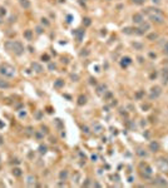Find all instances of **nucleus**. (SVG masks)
Listing matches in <instances>:
<instances>
[{
  "mask_svg": "<svg viewBox=\"0 0 168 188\" xmlns=\"http://www.w3.org/2000/svg\"><path fill=\"white\" fill-rule=\"evenodd\" d=\"M145 13L148 14L149 19H151L153 23H156V24H163V23H164V18H163L162 13L159 11V9L148 8V9L145 10Z\"/></svg>",
  "mask_w": 168,
  "mask_h": 188,
  "instance_id": "1",
  "label": "nucleus"
},
{
  "mask_svg": "<svg viewBox=\"0 0 168 188\" xmlns=\"http://www.w3.org/2000/svg\"><path fill=\"white\" fill-rule=\"evenodd\" d=\"M5 47L16 55H22L24 53V47L20 42H8L5 44Z\"/></svg>",
  "mask_w": 168,
  "mask_h": 188,
  "instance_id": "2",
  "label": "nucleus"
},
{
  "mask_svg": "<svg viewBox=\"0 0 168 188\" xmlns=\"http://www.w3.org/2000/svg\"><path fill=\"white\" fill-rule=\"evenodd\" d=\"M0 74L4 75V77H8V78H11L15 75V69L14 67L9 65V64H3L0 67Z\"/></svg>",
  "mask_w": 168,
  "mask_h": 188,
  "instance_id": "3",
  "label": "nucleus"
},
{
  "mask_svg": "<svg viewBox=\"0 0 168 188\" xmlns=\"http://www.w3.org/2000/svg\"><path fill=\"white\" fill-rule=\"evenodd\" d=\"M161 94H162L161 87L154 85V87H152V89H151V94H149V98H151V99H157V98L161 95Z\"/></svg>",
  "mask_w": 168,
  "mask_h": 188,
  "instance_id": "4",
  "label": "nucleus"
},
{
  "mask_svg": "<svg viewBox=\"0 0 168 188\" xmlns=\"http://www.w3.org/2000/svg\"><path fill=\"white\" fill-rule=\"evenodd\" d=\"M149 28H151V25H149L148 23H144V22H143V23L141 24V28H139V29H136V30H138V31H136V33L139 34V35H142V34H144L147 30H149Z\"/></svg>",
  "mask_w": 168,
  "mask_h": 188,
  "instance_id": "5",
  "label": "nucleus"
},
{
  "mask_svg": "<svg viewBox=\"0 0 168 188\" xmlns=\"http://www.w3.org/2000/svg\"><path fill=\"white\" fill-rule=\"evenodd\" d=\"M130 63H132V59H130L129 56H124V58H122V60H120V65H122V68H127Z\"/></svg>",
  "mask_w": 168,
  "mask_h": 188,
  "instance_id": "6",
  "label": "nucleus"
},
{
  "mask_svg": "<svg viewBox=\"0 0 168 188\" xmlns=\"http://www.w3.org/2000/svg\"><path fill=\"white\" fill-rule=\"evenodd\" d=\"M143 15L142 14H134L133 15V23H136V24H142L143 23Z\"/></svg>",
  "mask_w": 168,
  "mask_h": 188,
  "instance_id": "7",
  "label": "nucleus"
},
{
  "mask_svg": "<svg viewBox=\"0 0 168 188\" xmlns=\"http://www.w3.org/2000/svg\"><path fill=\"white\" fill-rule=\"evenodd\" d=\"M151 174H152V168L149 167V165H147L145 169L142 172V176H143L144 178H149V177H151Z\"/></svg>",
  "mask_w": 168,
  "mask_h": 188,
  "instance_id": "8",
  "label": "nucleus"
},
{
  "mask_svg": "<svg viewBox=\"0 0 168 188\" xmlns=\"http://www.w3.org/2000/svg\"><path fill=\"white\" fill-rule=\"evenodd\" d=\"M149 149L152 150V152H157V150L159 149V144H158V142H151V144H149Z\"/></svg>",
  "mask_w": 168,
  "mask_h": 188,
  "instance_id": "9",
  "label": "nucleus"
},
{
  "mask_svg": "<svg viewBox=\"0 0 168 188\" xmlns=\"http://www.w3.org/2000/svg\"><path fill=\"white\" fill-rule=\"evenodd\" d=\"M31 68H33L36 73H42V71H43V67H42L39 63H33V64H31Z\"/></svg>",
  "mask_w": 168,
  "mask_h": 188,
  "instance_id": "10",
  "label": "nucleus"
},
{
  "mask_svg": "<svg viewBox=\"0 0 168 188\" xmlns=\"http://www.w3.org/2000/svg\"><path fill=\"white\" fill-rule=\"evenodd\" d=\"M162 79H163V83L168 82V68H164L162 70Z\"/></svg>",
  "mask_w": 168,
  "mask_h": 188,
  "instance_id": "11",
  "label": "nucleus"
},
{
  "mask_svg": "<svg viewBox=\"0 0 168 188\" xmlns=\"http://www.w3.org/2000/svg\"><path fill=\"white\" fill-rule=\"evenodd\" d=\"M159 165H161V169H168V161L167 159H159Z\"/></svg>",
  "mask_w": 168,
  "mask_h": 188,
  "instance_id": "12",
  "label": "nucleus"
},
{
  "mask_svg": "<svg viewBox=\"0 0 168 188\" xmlns=\"http://www.w3.org/2000/svg\"><path fill=\"white\" fill-rule=\"evenodd\" d=\"M19 3H20V5L24 9H29L30 8V1H29V0H19Z\"/></svg>",
  "mask_w": 168,
  "mask_h": 188,
  "instance_id": "13",
  "label": "nucleus"
},
{
  "mask_svg": "<svg viewBox=\"0 0 168 188\" xmlns=\"http://www.w3.org/2000/svg\"><path fill=\"white\" fill-rule=\"evenodd\" d=\"M93 128H94L96 133H100V132L103 130V127H102L100 124H98V123H94V124H93Z\"/></svg>",
  "mask_w": 168,
  "mask_h": 188,
  "instance_id": "14",
  "label": "nucleus"
},
{
  "mask_svg": "<svg viewBox=\"0 0 168 188\" xmlns=\"http://www.w3.org/2000/svg\"><path fill=\"white\" fill-rule=\"evenodd\" d=\"M63 85H64V80H62V79H58L57 82L54 83V87H55V88H62Z\"/></svg>",
  "mask_w": 168,
  "mask_h": 188,
  "instance_id": "15",
  "label": "nucleus"
},
{
  "mask_svg": "<svg viewBox=\"0 0 168 188\" xmlns=\"http://www.w3.org/2000/svg\"><path fill=\"white\" fill-rule=\"evenodd\" d=\"M87 103V98L84 97V95H80L79 98H78V104L79 105H83V104H85Z\"/></svg>",
  "mask_w": 168,
  "mask_h": 188,
  "instance_id": "16",
  "label": "nucleus"
},
{
  "mask_svg": "<svg viewBox=\"0 0 168 188\" xmlns=\"http://www.w3.org/2000/svg\"><path fill=\"white\" fill-rule=\"evenodd\" d=\"M9 83L6 82V80H4V79H0V88H9Z\"/></svg>",
  "mask_w": 168,
  "mask_h": 188,
  "instance_id": "17",
  "label": "nucleus"
},
{
  "mask_svg": "<svg viewBox=\"0 0 168 188\" xmlns=\"http://www.w3.org/2000/svg\"><path fill=\"white\" fill-rule=\"evenodd\" d=\"M59 177H60V179L63 181V179H67V177H68V171H62L60 173H59Z\"/></svg>",
  "mask_w": 168,
  "mask_h": 188,
  "instance_id": "18",
  "label": "nucleus"
},
{
  "mask_svg": "<svg viewBox=\"0 0 168 188\" xmlns=\"http://www.w3.org/2000/svg\"><path fill=\"white\" fill-rule=\"evenodd\" d=\"M13 174L16 176V177L22 176V169H20V168H14V169H13Z\"/></svg>",
  "mask_w": 168,
  "mask_h": 188,
  "instance_id": "19",
  "label": "nucleus"
},
{
  "mask_svg": "<svg viewBox=\"0 0 168 188\" xmlns=\"http://www.w3.org/2000/svg\"><path fill=\"white\" fill-rule=\"evenodd\" d=\"M123 33H125V34H133V33H136V29H132V28H125V29H123Z\"/></svg>",
  "mask_w": 168,
  "mask_h": 188,
  "instance_id": "20",
  "label": "nucleus"
},
{
  "mask_svg": "<svg viewBox=\"0 0 168 188\" xmlns=\"http://www.w3.org/2000/svg\"><path fill=\"white\" fill-rule=\"evenodd\" d=\"M26 183H28L29 186H33V184L35 183V178H34L33 176H29V177H28V181H26Z\"/></svg>",
  "mask_w": 168,
  "mask_h": 188,
  "instance_id": "21",
  "label": "nucleus"
},
{
  "mask_svg": "<svg viewBox=\"0 0 168 188\" xmlns=\"http://www.w3.org/2000/svg\"><path fill=\"white\" fill-rule=\"evenodd\" d=\"M31 35H33V31H31V30H26V31L24 33V36L28 40H30V39H31Z\"/></svg>",
  "mask_w": 168,
  "mask_h": 188,
  "instance_id": "22",
  "label": "nucleus"
},
{
  "mask_svg": "<svg viewBox=\"0 0 168 188\" xmlns=\"http://www.w3.org/2000/svg\"><path fill=\"white\" fill-rule=\"evenodd\" d=\"M137 153H138V156H141V157H147V156H148V153L145 152V150H143V149H138Z\"/></svg>",
  "mask_w": 168,
  "mask_h": 188,
  "instance_id": "23",
  "label": "nucleus"
},
{
  "mask_svg": "<svg viewBox=\"0 0 168 188\" xmlns=\"http://www.w3.org/2000/svg\"><path fill=\"white\" fill-rule=\"evenodd\" d=\"M47 149H48L47 145H40V147H39V152H40L42 154H44V153H47Z\"/></svg>",
  "mask_w": 168,
  "mask_h": 188,
  "instance_id": "24",
  "label": "nucleus"
},
{
  "mask_svg": "<svg viewBox=\"0 0 168 188\" xmlns=\"http://www.w3.org/2000/svg\"><path fill=\"white\" fill-rule=\"evenodd\" d=\"M158 183H159L161 186H167L166 179H163V178H161V177H158Z\"/></svg>",
  "mask_w": 168,
  "mask_h": 188,
  "instance_id": "25",
  "label": "nucleus"
},
{
  "mask_svg": "<svg viewBox=\"0 0 168 188\" xmlns=\"http://www.w3.org/2000/svg\"><path fill=\"white\" fill-rule=\"evenodd\" d=\"M132 1H133L134 4H137V5H142V4H144L145 0H132Z\"/></svg>",
  "mask_w": 168,
  "mask_h": 188,
  "instance_id": "26",
  "label": "nucleus"
},
{
  "mask_svg": "<svg viewBox=\"0 0 168 188\" xmlns=\"http://www.w3.org/2000/svg\"><path fill=\"white\" fill-rule=\"evenodd\" d=\"M70 78L73 79V82H78V79H79V77H78L77 74H72V75H70Z\"/></svg>",
  "mask_w": 168,
  "mask_h": 188,
  "instance_id": "27",
  "label": "nucleus"
},
{
  "mask_svg": "<svg viewBox=\"0 0 168 188\" xmlns=\"http://www.w3.org/2000/svg\"><path fill=\"white\" fill-rule=\"evenodd\" d=\"M83 24H84L85 26H88V25H90V19H88V18H85V19H84V22H83Z\"/></svg>",
  "mask_w": 168,
  "mask_h": 188,
  "instance_id": "28",
  "label": "nucleus"
},
{
  "mask_svg": "<svg viewBox=\"0 0 168 188\" xmlns=\"http://www.w3.org/2000/svg\"><path fill=\"white\" fill-rule=\"evenodd\" d=\"M163 51H164V54H167V55H168V42L164 44V47H163Z\"/></svg>",
  "mask_w": 168,
  "mask_h": 188,
  "instance_id": "29",
  "label": "nucleus"
},
{
  "mask_svg": "<svg viewBox=\"0 0 168 188\" xmlns=\"http://www.w3.org/2000/svg\"><path fill=\"white\" fill-rule=\"evenodd\" d=\"M148 38H149V39H151V40H153V39H157V38H158V35L154 33V34H151V35H149Z\"/></svg>",
  "mask_w": 168,
  "mask_h": 188,
  "instance_id": "30",
  "label": "nucleus"
},
{
  "mask_svg": "<svg viewBox=\"0 0 168 188\" xmlns=\"http://www.w3.org/2000/svg\"><path fill=\"white\" fill-rule=\"evenodd\" d=\"M0 14H1V15L4 14V15H5V14H6V10H5L4 8H0Z\"/></svg>",
  "mask_w": 168,
  "mask_h": 188,
  "instance_id": "31",
  "label": "nucleus"
},
{
  "mask_svg": "<svg viewBox=\"0 0 168 188\" xmlns=\"http://www.w3.org/2000/svg\"><path fill=\"white\" fill-rule=\"evenodd\" d=\"M36 33H38V34H42V33H43V29H42L40 26H38V28H36Z\"/></svg>",
  "mask_w": 168,
  "mask_h": 188,
  "instance_id": "32",
  "label": "nucleus"
},
{
  "mask_svg": "<svg viewBox=\"0 0 168 188\" xmlns=\"http://www.w3.org/2000/svg\"><path fill=\"white\" fill-rule=\"evenodd\" d=\"M103 89H105V85H100V87L98 88V92L100 93V92H103Z\"/></svg>",
  "mask_w": 168,
  "mask_h": 188,
  "instance_id": "33",
  "label": "nucleus"
},
{
  "mask_svg": "<svg viewBox=\"0 0 168 188\" xmlns=\"http://www.w3.org/2000/svg\"><path fill=\"white\" fill-rule=\"evenodd\" d=\"M43 60H45V62H48V59H49V56L48 55H43V58H42Z\"/></svg>",
  "mask_w": 168,
  "mask_h": 188,
  "instance_id": "34",
  "label": "nucleus"
},
{
  "mask_svg": "<svg viewBox=\"0 0 168 188\" xmlns=\"http://www.w3.org/2000/svg\"><path fill=\"white\" fill-rule=\"evenodd\" d=\"M49 69H50V70L55 69V64H49Z\"/></svg>",
  "mask_w": 168,
  "mask_h": 188,
  "instance_id": "35",
  "label": "nucleus"
},
{
  "mask_svg": "<svg viewBox=\"0 0 168 188\" xmlns=\"http://www.w3.org/2000/svg\"><path fill=\"white\" fill-rule=\"evenodd\" d=\"M83 130L85 132V133H87V134L89 133V129H88V127H83Z\"/></svg>",
  "mask_w": 168,
  "mask_h": 188,
  "instance_id": "36",
  "label": "nucleus"
},
{
  "mask_svg": "<svg viewBox=\"0 0 168 188\" xmlns=\"http://www.w3.org/2000/svg\"><path fill=\"white\" fill-rule=\"evenodd\" d=\"M43 24H45V25H49V23L47 22V19H43Z\"/></svg>",
  "mask_w": 168,
  "mask_h": 188,
  "instance_id": "37",
  "label": "nucleus"
},
{
  "mask_svg": "<svg viewBox=\"0 0 168 188\" xmlns=\"http://www.w3.org/2000/svg\"><path fill=\"white\" fill-rule=\"evenodd\" d=\"M153 3H156V4H161V0H152Z\"/></svg>",
  "mask_w": 168,
  "mask_h": 188,
  "instance_id": "38",
  "label": "nucleus"
},
{
  "mask_svg": "<svg viewBox=\"0 0 168 188\" xmlns=\"http://www.w3.org/2000/svg\"><path fill=\"white\" fill-rule=\"evenodd\" d=\"M72 22V15H68V23Z\"/></svg>",
  "mask_w": 168,
  "mask_h": 188,
  "instance_id": "39",
  "label": "nucleus"
},
{
  "mask_svg": "<svg viewBox=\"0 0 168 188\" xmlns=\"http://www.w3.org/2000/svg\"><path fill=\"white\" fill-rule=\"evenodd\" d=\"M35 136H36V138H42V134H40V133H36Z\"/></svg>",
  "mask_w": 168,
  "mask_h": 188,
  "instance_id": "40",
  "label": "nucleus"
},
{
  "mask_svg": "<svg viewBox=\"0 0 168 188\" xmlns=\"http://www.w3.org/2000/svg\"><path fill=\"white\" fill-rule=\"evenodd\" d=\"M90 83H92V84H93V83H94V84H96V79H93V78H90Z\"/></svg>",
  "mask_w": 168,
  "mask_h": 188,
  "instance_id": "41",
  "label": "nucleus"
},
{
  "mask_svg": "<svg viewBox=\"0 0 168 188\" xmlns=\"http://www.w3.org/2000/svg\"><path fill=\"white\" fill-rule=\"evenodd\" d=\"M134 47H137V48H142V45H141V44H134Z\"/></svg>",
  "mask_w": 168,
  "mask_h": 188,
  "instance_id": "42",
  "label": "nucleus"
},
{
  "mask_svg": "<svg viewBox=\"0 0 168 188\" xmlns=\"http://www.w3.org/2000/svg\"><path fill=\"white\" fill-rule=\"evenodd\" d=\"M3 127H4V124H3L1 122H0V128H3Z\"/></svg>",
  "mask_w": 168,
  "mask_h": 188,
  "instance_id": "43",
  "label": "nucleus"
}]
</instances>
